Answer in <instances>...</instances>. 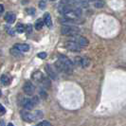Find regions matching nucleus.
<instances>
[{"instance_id": "f257e3e1", "label": "nucleus", "mask_w": 126, "mask_h": 126, "mask_svg": "<svg viewBox=\"0 0 126 126\" xmlns=\"http://www.w3.org/2000/svg\"><path fill=\"white\" fill-rule=\"evenodd\" d=\"M58 11L61 14H63L65 18L75 20L82 16V9L80 7L70 6V4H67L66 1H62L61 4L58 7Z\"/></svg>"}, {"instance_id": "f03ea898", "label": "nucleus", "mask_w": 126, "mask_h": 126, "mask_svg": "<svg viewBox=\"0 0 126 126\" xmlns=\"http://www.w3.org/2000/svg\"><path fill=\"white\" fill-rule=\"evenodd\" d=\"M61 32L63 35H66V36H71V37H75L78 36V34L80 33V29L78 27L72 25H67V26H63L61 29Z\"/></svg>"}, {"instance_id": "7ed1b4c3", "label": "nucleus", "mask_w": 126, "mask_h": 126, "mask_svg": "<svg viewBox=\"0 0 126 126\" xmlns=\"http://www.w3.org/2000/svg\"><path fill=\"white\" fill-rule=\"evenodd\" d=\"M23 90H24V93L29 96H32L34 94L35 90H36V87L35 85L31 82H26L24 86H23Z\"/></svg>"}, {"instance_id": "20e7f679", "label": "nucleus", "mask_w": 126, "mask_h": 126, "mask_svg": "<svg viewBox=\"0 0 126 126\" xmlns=\"http://www.w3.org/2000/svg\"><path fill=\"white\" fill-rule=\"evenodd\" d=\"M64 46H65V47H66L68 50H71V51H80L81 48H82V47L77 44L75 41H73V40L66 41Z\"/></svg>"}, {"instance_id": "39448f33", "label": "nucleus", "mask_w": 126, "mask_h": 126, "mask_svg": "<svg viewBox=\"0 0 126 126\" xmlns=\"http://www.w3.org/2000/svg\"><path fill=\"white\" fill-rule=\"evenodd\" d=\"M21 118L26 122H32V121L36 120V118H35L34 114L27 112V111H21Z\"/></svg>"}, {"instance_id": "423d86ee", "label": "nucleus", "mask_w": 126, "mask_h": 126, "mask_svg": "<svg viewBox=\"0 0 126 126\" xmlns=\"http://www.w3.org/2000/svg\"><path fill=\"white\" fill-rule=\"evenodd\" d=\"M58 61H60L63 64H64L65 66H67L71 70H73V63H72V61L70 60L69 58H67L64 55H59L58 56Z\"/></svg>"}, {"instance_id": "0eeeda50", "label": "nucleus", "mask_w": 126, "mask_h": 126, "mask_svg": "<svg viewBox=\"0 0 126 126\" xmlns=\"http://www.w3.org/2000/svg\"><path fill=\"white\" fill-rule=\"evenodd\" d=\"M73 41H75L77 44L79 45L81 47H87L88 45V40L85 37H82V36H75Z\"/></svg>"}, {"instance_id": "6e6552de", "label": "nucleus", "mask_w": 126, "mask_h": 126, "mask_svg": "<svg viewBox=\"0 0 126 126\" xmlns=\"http://www.w3.org/2000/svg\"><path fill=\"white\" fill-rule=\"evenodd\" d=\"M45 69H46V71H47V73L48 77H50L52 80H56L57 78H58L56 71H55V69L51 66L50 64H47L46 67H45Z\"/></svg>"}, {"instance_id": "1a4fd4ad", "label": "nucleus", "mask_w": 126, "mask_h": 126, "mask_svg": "<svg viewBox=\"0 0 126 126\" xmlns=\"http://www.w3.org/2000/svg\"><path fill=\"white\" fill-rule=\"evenodd\" d=\"M22 106L27 109V110H32L34 107V103L33 101L31 100V99H23L22 100V102H21Z\"/></svg>"}, {"instance_id": "9d476101", "label": "nucleus", "mask_w": 126, "mask_h": 126, "mask_svg": "<svg viewBox=\"0 0 126 126\" xmlns=\"http://www.w3.org/2000/svg\"><path fill=\"white\" fill-rule=\"evenodd\" d=\"M55 65H56L57 69L60 70L61 72H63V73H70V72L72 71V70L70 69V68H68L67 66H65L64 64H63L60 61H57L56 63H55Z\"/></svg>"}, {"instance_id": "9b49d317", "label": "nucleus", "mask_w": 126, "mask_h": 126, "mask_svg": "<svg viewBox=\"0 0 126 126\" xmlns=\"http://www.w3.org/2000/svg\"><path fill=\"white\" fill-rule=\"evenodd\" d=\"M13 47L16 48L17 50L22 51V52H26L30 49V46L28 44H15Z\"/></svg>"}, {"instance_id": "f8f14e48", "label": "nucleus", "mask_w": 126, "mask_h": 126, "mask_svg": "<svg viewBox=\"0 0 126 126\" xmlns=\"http://www.w3.org/2000/svg\"><path fill=\"white\" fill-rule=\"evenodd\" d=\"M43 21H44L45 25H47V27H48V28H51V27H52V20H51L50 14L48 13H46L44 14Z\"/></svg>"}, {"instance_id": "ddd939ff", "label": "nucleus", "mask_w": 126, "mask_h": 126, "mask_svg": "<svg viewBox=\"0 0 126 126\" xmlns=\"http://www.w3.org/2000/svg\"><path fill=\"white\" fill-rule=\"evenodd\" d=\"M5 21L8 22L9 24H13L15 22V18H16V16H15V14L13 13H6V15H5Z\"/></svg>"}, {"instance_id": "4468645a", "label": "nucleus", "mask_w": 126, "mask_h": 126, "mask_svg": "<svg viewBox=\"0 0 126 126\" xmlns=\"http://www.w3.org/2000/svg\"><path fill=\"white\" fill-rule=\"evenodd\" d=\"M32 78H33L35 81H37V82H42L45 77H44V75L42 74V72H40V71H35V72L32 74Z\"/></svg>"}, {"instance_id": "2eb2a0df", "label": "nucleus", "mask_w": 126, "mask_h": 126, "mask_svg": "<svg viewBox=\"0 0 126 126\" xmlns=\"http://www.w3.org/2000/svg\"><path fill=\"white\" fill-rule=\"evenodd\" d=\"M0 81H1V83H2L3 85L7 86V85H9V84L11 83L12 79L8 75H6V74H3V75L1 76V78H0Z\"/></svg>"}, {"instance_id": "dca6fc26", "label": "nucleus", "mask_w": 126, "mask_h": 126, "mask_svg": "<svg viewBox=\"0 0 126 126\" xmlns=\"http://www.w3.org/2000/svg\"><path fill=\"white\" fill-rule=\"evenodd\" d=\"M44 24L45 23H44V21H43V19H37V21L35 22V29H36L37 31L42 30Z\"/></svg>"}, {"instance_id": "f3484780", "label": "nucleus", "mask_w": 126, "mask_h": 126, "mask_svg": "<svg viewBox=\"0 0 126 126\" xmlns=\"http://www.w3.org/2000/svg\"><path fill=\"white\" fill-rule=\"evenodd\" d=\"M15 30H16V32H19V33H23L24 32H26V27L23 24H21V23H18L16 27H15Z\"/></svg>"}, {"instance_id": "a211bd4d", "label": "nucleus", "mask_w": 126, "mask_h": 126, "mask_svg": "<svg viewBox=\"0 0 126 126\" xmlns=\"http://www.w3.org/2000/svg\"><path fill=\"white\" fill-rule=\"evenodd\" d=\"M89 64V60L87 58H82V60H81V65H82V67H86V66H88Z\"/></svg>"}, {"instance_id": "6ab92c4d", "label": "nucleus", "mask_w": 126, "mask_h": 126, "mask_svg": "<svg viewBox=\"0 0 126 126\" xmlns=\"http://www.w3.org/2000/svg\"><path fill=\"white\" fill-rule=\"evenodd\" d=\"M20 52H21V51L17 50V49H16V48H14V47H13V48H12V49H11V53L13 54V56H15V57H19V56H21V53H20Z\"/></svg>"}, {"instance_id": "aec40b11", "label": "nucleus", "mask_w": 126, "mask_h": 126, "mask_svg": "<svg viewBox=\"0 0 126 126\" xmlns=\"http://www.w3.org/2000/svg\"><path fill=\"white\" fill-rule=\"evenodd\" d=\"M43 85H44L45 87H47V86H50V81L47 79V78H44V80H43V82H41Z\"/></svg>"}, {"instance_id": "412c9836", "label": "nucleus", "mask_w": 126, "mask_h": 126, "mask_svg": "<svg viewBox=\"0 0 126 126\" xmlns=\"http://www.w3.org/2000/svg\"><path fill=\"white\" fill-rule=\"evenodd\" d=\"M35 126H51V124L48 120H43V121H41L40 123H38L37 125Z\"/></svg>"}, {"instance_id": "4be33fe9", "label": "nucleus", "mask_w": 126, "mask_h": 126, "mask_svg": "<svg viewBox=\"0 0 126 126\" xmlns=\"http://www.w3.org/2000/svg\"><path fill=\"white\" fill-rule=\"evenodd\" d=\"M94 5L96 8H98V9H100V8H102L103 5H104V2H102V1H96L94 3Z\"/></svg>"}, {"instance_id": "5701e85b", "label": "nucleus", "mask_w": 126, "mask_h": 126, "mask_svg": "<svg viewBox=\"0 0 126 126\" xmlns=\"http://www.w3.org/2000/svg\"><path fill=\"white\" fill-rule=\"evenodd\" d=\"M46 7H47V2H46V1H40V2H39V8H40L41 10H45Z\"/></svg>"}, {"instance_id": "b1692460", "label": "nucleus", "mask_w": 126, "mask_h": 126, "mask_svg": "<svg viewBox=\"0 0 126 126\" xmlns=\"http://www.w3.org/2000/svg\"><path fill=\"white\" fill-rule=\"evenodd\" d=\"M34 116H35V118H36V120H39V119H41V118H43V114L41 111H36L35 113H34Z\"/></svg>"}, {"instance_id": "393cba45", "label": "nucleus", "mask_w": 126, "mask_h": 126, "mask_svg": "<svg viewBox=\"0 0 126 126\" xmlns=\"http://www.w3.org/2000/svg\"><path fill=\"white\" fill-rule=\"evenodd\" d=\"M6 31H7V32H8L9 34H11L12 36H13V35H14V32H13V29H12L11 27H9V26H6Z\"/></svg>"}, {"instance_id": "a878e982", "label": "nucleus", "mask_w": 126, "mask_h": 126, "mask_svg": "<svg viewBox=\"0 0 126 126\" xmlns=\"http://www.w3.org/2000/svg\"><path fill=\"white\" fill-rule=\"evenodd\" d=\"M26 32H28L29 34L32 32V25H27L26 26Z\"/></svg>"}, {"instance_id": "bb28decb", "label": "nucleus", "mask_w": 126, "mask_h": 126, "mask_svg": "<svg viewBox=\"0 0 126 126\" xmlns=\"http://www.w3.org/2000/svg\"><path fill=\"white\" fill-rule=\"evenodd\" d=\"M37 56L39 57L40 59H46V57H47V53H46V52H40Z\"/></svg>"}, {"instance_id": "cd10ccee", "label": "nucleus", "mask_w": 126, "mask_h": 126, "mask_svg": "<svg viewBox=\"0 0 126 126\" xmlns=\"http://www.w3.org/2000/svg\"><path fill=\"white\" fill-rule=\"evenodd\" d=\"M5 113H6V108L2 104H0V115H4Z\"/></svg>"}, {"instance_id": "c85d7f7f", "label": "nucleus", "mask_w": 126, "mask_h": 126, "mask_svg": "<svg viewBox=\"0 0 126 126\" xmlns=\"http://www.w3.org/2000/svg\"><path fill=\"white\" fill-rule=\"evenodd\" d=\"M27 12H28V13H29L30 15H34V14H35V10H34V9H28Z\"/></svg>"}, {"instance_id": "c756f323", "label": "nucleus", "mask_w": 126, "mask_h": 126, "mask_svg": "<svg viewBox=\"0 0 126 126\" xmlns=\"http://www.w3.org/2000/svg\"><path fill=\"white\" fill-rule=\"evenodd\" d=\"M32 101H33V103H34V105H35V104H37L38 102H39V98H38L37 96H34L32 99Z\"/></svg>"}, {"instance_id": "7c9ffc66", "label": "nucleus", "mask_w": 126, "mask_h": 126, "mask_svg": "<svg viewBox=\"0 0 126 126\" xmlns=\"http://www.w3.org/2000/svg\"><path fill=\"white\" fill-rule=\"evenodd\" d=\"M3 12H4V6L0 4V13H2Z\"/></svg>"}, {"instance_id": "2f4dec72", "label": "nucleus", "mask_w": 126, "mask_h": 126, "mask_svg": "<svg viewBox=\"0 0 126 126\" xmlns=\"http://www.w3.org/2000/svg\"><path fill=\"white\" fill-rule=\"evenodd\" d=\"M0 126H5V123H4V121H1V122H0Z\"/></svg>"}, {"instance_id": "473e14b6", "label": "nucleus", "mask_w": 126, "mask_h": 126, "mask_svg": "<svg viewBox=\"0 0 126 126\" xmlns=\"http://www.w3.org/2000/svg\"><path fill=\"white\" fill-rule=\"evenodd\" d=\"M7 126H14V125H13V123H9V124H8Z\"/></svg>"}, {"instance_id": "72a5a7b5", "label": "nucleus", "mask_w": 126, "mask_h": 126, "mask_svg": "<svg viewBox=\"0 0 126 126\" xmlns=\"http://www.w3.org/2000/svg\"><path fill=\"white\" fill-rule=\"evenodd\" d=\"M1 95H2V93H1V90H0V96H1Z\"/></svg>"}]
</instances>
